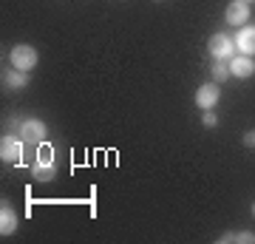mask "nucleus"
I'll return each instance as SVG.
<instances>
[{
  "label": "nucleus",
  "instance_id": "f03ea898",
  "mask_svg": "<svg viewBox=\"0 0 255 244\" xmlns=\"http://www.w3.org/2000/svg\"><path fill=\"white\" fill-rule=\"evenodd\" d=\"M17 128H20L17 136L26 145H43L46 142V136H48V128H46L43 119H26V122H20Z\"/></svg>",
  "mask_w": 255,
  "mask_h": 244
},
{
  "label": "nucleus",
  "instance_id": "dca6fc26",
  "mask_svg": "<svg viewBox=\"0 0 255 244\" xmlns=\"http://www.w3.org/2000/svg\"><path fill=\"white\" fill-rule=\"evenodd\" d=\"M253 216H255V202H253Z\"/></svg>",
  "mask_w": 255,
  "mask_h": 244
},
{
  "label": "nucleus",
  "instance_id": "6e6552de",
  "mask_svg": "<svg viewBox=\"0 0 255 244\" xmlns=\"http://www.w3.org/2000/svg\"><path fill=\"white\" fill-rule=\"evenodd\" d=\"M17 225H20V219L14 213V208H11L9 202H3L0 205V236H14L17 233Z\"/></svg>",
  "mask_w": 255,
  "mask_h": 244
},
{
  "label": "nucleus",
  "instance_id": "39448f33",
  "mask_svg": "<svg viewBox=\"0 0 255 244\" xmlns=\"http://www.w3.org/2000/svg\"><path fill=\"white\" fill-rule=\"evenodd\" d=\"M219 100H221L219 82H204V85H199V91H196V105H199L201 111L216 108V102Z\"/></svg>",
  "mask_w": 255,
  "mask_h": 244
},
{
  "label": "nucleus",
  "instance_id": "423d86ee",
  "mask_svg": "<svg viewBox=\"0 0 255 244\" xmlns=\"http://www.w3.org/2000/svg\"><path fill=\"white\" fill-rule=\"evenodd\" d=\"M224 20H227L230 26H244V23H250V3H244V0H233L227 9H224Z\"/></svg>",
  "mask_w": 255,
  "mask_h": 244
},
{
  "label": "nucleus",
  "instance_id": "ddd939ff",
  "mask_svg": "<svg viewBox=\"0 0 255 244\" xmlns=\"http://www.w3.org/2000/svg\"><path fill=\"white\" fill-rule=\"evenodd\" d=\"M230 77H233L230 74V60H216L213 63V82H224Z\"/></svg>",
  "mask_w": 255,
  "mask_h": 244
},
{
  "label": "nucleus",
  "instance_id": "20e7f679",
  "mask_svg": "<svg viewBox=\"0 0 255 244\" xmlns=\"http://www.w3.org/2000/svg\"><path fill=\"white\" fill-rule=\"evenodd\" d=\"M210 54H213V60H233L236 57V40L224 31L213 34L210 37Z\"/></svg>",
  "mask_w": 255,
  "mask_h": 244
},
{
  "label": "nucleus",
  "instance_id": "9d476101",
  "mask_svg": "<svg viewBox=\"0 0 255 244\" xmlns=\"http://www.w3.org/2000/svg\"><path fill=\"white\" fill-rule=\"evenodd\" d=\"M3 85L6 88H11V91H20V88H26L28 85V71H20V68H6L3 71Z\"/></svg>",
  "mask_w": 255,
  "mask_h": 244
},
{
  "label": "nucleus",
  "instance_id": "7ed1b4c3",
  "mask_svg": "<svg viewBox=\"0 0 255 244\" xmlns=\"http://www.w3.org/2000/svg\"><path fill=\"white\" fill-rule=\"evenodd\" d=\"M23 139L17 134H6L0 139V159L9 165H23Z\"/></svg>",
  "mask_w": 255,
  "mask_h": 244
},
{
  "label": "nucleus",
  "instance_id": "4468645a",
  "mask_svg": "<svg viewBox=\"0 0 255 244\" xmlns=\"http://www.w3.org/2000/svg\"><path fill=\"white\" fill-rule=\"evenodd\" d=\"M201 125H204V128H216V125H219V117L213 114V108L201 114Z\"/></svg>",
  "mask_w": 255,
  "mask_h": 244
},
{
  "label": "nucleus",
  "instance_id": "1a4fd4ad",
  "mask_svg": "<svg viewBox=\"0 0 255 244\" xmlns=\"http://www.w3.org/2000/svg\"><path fill=\"white\" fill-rule=\"evenodd\" d=\"M236 48L247 57H255V26H241L236 34Z\"/></svg>",
  "mask_w": 255,
  "mask_h": 244
},
{
  "label": "nucleus",
  "instance_id": "9b49d317",
  "mask_svg": "<svg viewBox=\"0 0 255 244\" xmlns=\"http://www.w3.org/2000/svg\"><path fill=\"white\" fill-rule=\"evenodd\" d=\"M54 176H57L54 162H40V159H37V162L31 165V179L34 182H54Z\"/></svg>",
  "mask_w": 255,
  "mask_h": 244
},
{
  "label": "nucleus",
  "instance_id": "2eb2a0df",
  "mask_svg": "<svg viewBox=\"0 0 255 244\" xmlns=\"http://www.w3.org/2000/svg\"><path fill=\"white\" fill-rule=\"evenodd\" d=\"M241 142H244L247 148H255V131H247V134L241 136Z\"/></svg>",
  "mask_w": 255,
  "mask_h": 244
},
{
  "label": "nucleus",
  "instance_id": "f3484780",
  "mask_svg": "<svg viewBox=\"0 0 255 244\" xmlns=\"http://www.w3.org/2000/svg\"><path fill=\"white\" fill-rule=\"evenodd\" d=\"M244 3H255V0H244Z\"/></svg>",
  "mask_w": 255,
  "mask_h": 244
},
{
  "label": "nucleus",
  "instance_id": "0eeeda50",
  "mask_svg": "<svg viewBox=\"0 0 255 244\" xmlns=\"http://www.w3.org/2000/svg\"><path fill=\"white\" fill-rule=\"evenodd\" d=\"M230 74L238 77V80H250L255 74V57H247V54H236L230 60Z\"/></svg>",
  "mask_w": 255,
  "mask_h": 244
},
{
  "label": "nucleus",
  "instance_id": "f8f14e48",
  "mask_svg": "<svg viewBox=\"0 0 255 244\" xmlns=\"http://www.w3.org/2000/svg\"><path fill=\"white\" fill-rule=\"evenodd\" d=\"M255 244V233L253 230H238V233H224L219 236V244Z\"/></svg>",
  "mask_w": 255,
  "mask_h": 244
},
{
  "label": "nucleus",
  "instance_id": "f257e3e1",
  "mask_svg": "<svg viewBox=\"0 0 255 244\" xmlns=\"http://www.w3.org/2000/svg\"><path fill=\"white\" fill-rule=\"evenodd\" d=\"M9 63L14 65V68H20V71H28V74H31V68H37V63H40V54H37L34 45L17 43L14 48H11Z\"/></svg>",
  "mask_w": 255,
  "mask_h": 244
}]
</instances>
